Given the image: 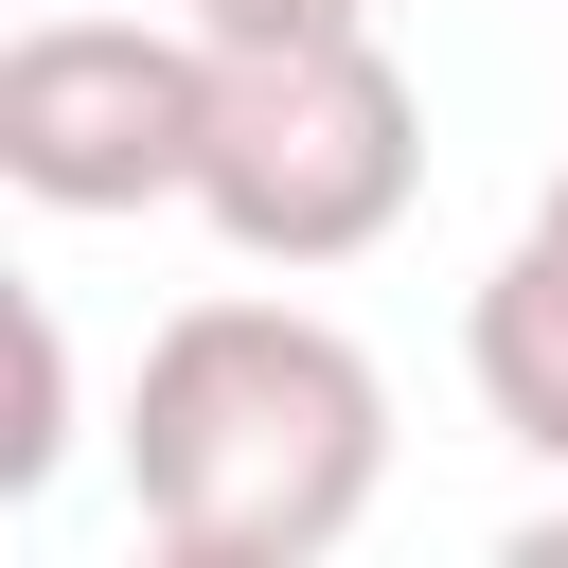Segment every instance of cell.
<instances>
[{
  "label": "cell",
  "mask_w": 568,
  "mask_h": 568,
  "mask_svg": "<svg viewBox=\"0 0 568 568\" xmlns=\"http://www.w3.org/2000/svg\"><path fill=\"white\" fill-rule=\"evenodd\" d=\"M178 18H195L213 53H266V36H373L390 0H178Z\"/></svg>",
  "instance_id": "6"
},
{
  "label": "cell",
  "mask_w": 568,
  "mask_h": 568,
  "mask_svg": "<svg viewBox=\"0 0 568 568\" xmlns=\"http://www.w3.org/2000/svg\"><path fill=\"white\" fill-rule=\"evenodd\" d=\"M53 462H71V337H53V302H18V426H0V497H53Z\"/></svg>",
  "instance_id": "5"
},
{
  "label": "cell",
  "mask_w": 568,
  "mask_h": 568,
  "mask_svg": "<svg viewBox=\"0 0 568 568\" xmlns=\"http://www.w3.org/2000/svg\"><path fill=\"white\" fill-rule=\"evenodd\" d=\"M550 195H568V178H550Z\"/></svg>",
  "instance_id": "7"
},
{
  "label": "cell",
  "mask_w": 568,
  "mask_h": 568,
  "mask_svg": "<svg viewBox=\"0 0 568 568\" xmlns=\"http://www.w3.org/2000/svg\"><path fill=\"white\" fill-rule=\"evenodd\" d=\"M426 195V89L390 36H266V53H213V142H195V195L231 266H355L390 248Z\"/></svg>",
  "instance_id": "2"
},
{
  "label": "cell",
  "mask_w": 568,
  "mask_h": 568,
  "mask_svg": "<svg viewBox=\"0 0 568 568\" xmlns=\"http://www.w3.org/2000/svg\"><path fill=\"white\" fill-rule=\"evenodd\" d=\"M213 142V36L195 18H71L36 0L0 36V178L36 213H160Z\"/></svg>",
  "instance_id": "3"
},
{
  "label": "cell",
  "mask_w": 568,
  "mask_h": 568,
  "mask_svg": "<svg viewBox=\"0 0 568 568\" xmlns=\"http://www.w3.org/2000/svg\"><path fill=\"white\" fill-rule=\"evenodd\" d=\"M462 373H479V408L568 479V195H532V231L479 266V302H462Z\"/></svg>",
  "instance_id": "4"
},
{
  "label": "cell",
  "mask_w": 568,
  "mask_h": 568,
  "mask_svg": "<svg viewBox=\"0 0 568 568\" xmlns=\"http://www.w3.org/2000/svg\"><path fill=\"white\" fill-rule=\"evenodd\" d=\"M373 479H390V373L355 355V320L213 284L142 337L124 497L178 568H320V550H355Z\"/></svg>",
  "instance_id": "1"
}]
</instances>
